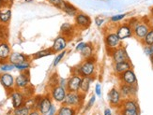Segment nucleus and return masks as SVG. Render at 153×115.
<instances>
[{"label": "nucleus", "mask_w": 153, "mask_h": 115, "mask_svg": "<svg viewBox=\"0 0 153 115\" xmlns=\"http://www.w3.org/2000/svg\"><path fill=\"white\" fill-rule=\"evenodd\" d=\"M96 69H97L96 58L95 56H93L88 59H84L83 62H81L78 66H74L71 69V72L72 74L81 76L82 78L95 77Z\"/></svg>", "instance_id": "obj_1"}, {"label": "nucleus", "mask_w": 153, "mask_h": 115, "mask_svg": "<svg viewBox=\"0 0 153 115\" xmlns=\"http://www.w3.org/2000/svg\"><path fill=\"white\" fill-rule=\"evenodd\" d=\"M85 96L86 94H85L81 92H68L62 105L76 108V109L79 111L84 106Z\"/></svg>", "instance_id": "obj_2"}, {"label": "nucleus", "mask_w": 153, "mask_h": 115, "mask_svg": "<svg viewBox=\"0 0 153 115\" xmlns=\"http://www.w3.org/2000/svg\"><path fill=\"white\" fill-rule=\"evenodd\" d=\"M104 44H105V48L106 51H107L108 55L110 56L111 52L117 49L118 47L122 46V41L117 37V35L116 34V32L114 31H108L105 33L104 35Z\"/></svg>", "instance_id": "obj_3"}, {"label": "nucleus", "mask_w": 153, "mask_h": 115, "mask_svg": "<svg viewBox=\"0 0 153 115\" xmlns=\"http://www.w3.org/2000/svg\"><path fill=\"white\" fill-rule=\"evenodd\" d=\"M149 29H150V25L149 24V19L147 17L141 19L140 23L132 29V31H134V37H135L138 40L141 41L148 34Z\"/></svg>", "instance_id": "obj_4"}, {"label": "nucleus", "mask_w": 153, "mask_h": 115, "mask_svg": "<svg viewBox=\"0 0 153 115\" xmlns=\"http://www.w3.org/2000/svg\"><path fill=\"white\" fill-rule=\"evenodd\" d=\"M115 32L117 37L120 38L121 41L134 37V31H132V28L128 24V23L118 24L115 27Z\"/></svg>", "instance_id": "obj_5"}, {"label": "nucleus", "mask_w": 153, "mask_h": 115, "mask_svg": "<svg viewBox=\"0 0 153 115\" xmlns=\"http://www.w3.org/2000/svg\"><path fill=\"white\" fill-rule=\"evenodd\" d=\"M92 20L89 15L83 12H79L74 17V25L78 30H85L90 27Z\"/></svg>", "instance_id": "obj_6"}, {"label": "nucleus", "mask_w": 153, "mask_h": 115, "mask_svg": "<svg viewBox=\"0 0 153 115\" xmlns=\"http://www.w3.org/2000/svg\"><path fill=\"white\" fill-rule=\"evenodd\" d=\"M9 96L10 97L13 109H17V108L24 106L25 104L26 99H27L25 97V94H24V92L22 90H18V89L12 90L9 94Z\"/></svg>", "instance_id": "obj_7"}, {"label": "nucleus", "mask_w": 153, "mask_h": 115, "mask_svg": "<svg viewBox=\"0 0 153 115\" xmlns=\"http://www.w3.org/2000/svg\"><path fill=\"white\" fill-rule=\"evenodd\" d=\"M67 93H68V91L65 87H62L61 85L58 84L54 87H51L50 96L54 101L62 104L63 101L66 98V96H67Z\"/></svg>", "instance_id": "obj_8"}, {"label": "nucleus", "mask_w": 153, "mask_h": 115, "mask_svg": "<svg viewBox=\"0 0 153 115\" xmlns=\"http://www.w3.org/2000/svg\"><path fill=\"white\" fill-rule=\"evenodd\" d=\"M0 84L5 88L8 94H10L15 89V78L9 72L0 73Z\"/></svg>", "instance_id": "obj_9"}, {"label": "nucleus", "mask_w": 153, "mask_h": 115, "mask_svg": "<svg viewBox=\"0 0 153 115\" xmlns=\"http://www.w3.org/2000/svg\"><path fill=\"white\" fill-rule=\"evenodd\" d=\"M108 101L113 108H117V109L120 108L123 101V97L118 88L113 87L108 92Z\"/></svg>", "instance_id": "obj_10"}, {"label": "nucleus", "mask_w": 153, "mask_h": 115, "mask_svg": "<svg viewBox=\"0 0 153 115\" xmlns=\"http://www.w3.org/2000/svg\"><path fill=\"white\" fill-rule=\"evenodd\" d=\"M110 57L112 58V61L114 64L130 60V56L128 55V52L124 46H120V47H118L117 49L113 51L110 55Z\"/></svg>", "instance_id": "obj_11"}, {"label": "nucleus", "mask_w": 153, "mask_h": 115, "mask_svg": "<svg viewBox=\"0 0 153 115\" xmlns=\"http://www.w3.org/2000/svg\"><path fill=\"white\" fill-rule=\"evenodd\" d=\"M30 86V75L29 70L21 72L15 78V89L24 90L25 88Z\"/></svg>", "instance_id": "obj_12"}, {"label": "nucleus", "mask_w": 153, "mask_h": 115, "mask_svg": "<svg viewBox=\"0 0 153 115\" xmlns=\"http://www.w3.org/2000/svg\"><path fill=\"white\" fill-rule=\"evenodd\" d=\"M123 99L135 98L137 94V85H129L125 83H120L118 87Z\"/></svg>", "instance_id": "obj_13"}, {"label": "nucleus", "mask_w": 153, "mask_h": 115, "mask_svg": "<svg viewBox=\"0 0 153 115\" xmlns=\"http://www.w3.org/2000/svg\"><path fill=\"white\" fill-rule=\"evenodd\" d=\"M82 77L75 74H71V76L68 79L67 82V89L68 92H80V88H81L82 83Z\"/></svg>", "instance_id": "obj_14"}, {"label": "nucleus", "mask_w": 153, "mask_h": 115, "mask_svg": "<svg viewBox=\"0 0 153 115\" xmlns=\"http://www.w3.org/2000/svg\"><path fill=\"white\" fill-rule=\"evenodd\" d=\"M118 79L121 83L129 84V85H137V78L134 70L132 69L123 72L120 75H118Z\"/></svg>", "instance_id": "obj_15"}, {"label": "nucleus", "mask_w": 153, "mask_h": 115, "mask_svg": "<svg viewBox=\"0 0 153 115\" xmlns=\"http://www.w3.org/2000/svg\"><path fill=\"white\" fill-rule=\"evenodd\" d=\"M52 100L53 99L50 96V94H44V96H41V98H39V104H38V111L42 114L47 113L53 106Z\"/></svg>", "instance_id": "obj_16"}, {"label": "nucleus", "mask_w": 153, "mask_h": 115, "mask_svg": "<svg viewBox=\"0 0 153 115\" xmlns=\"http://www.w3.org/2000/svg\"><path fill=\"white\" fill-rule=\"evenodd\" d=\"M68 42H69V39L67 38H65L62 35H59L55 38L54 42H53V45L50 47V48L55 53L60 52L66 50V48H67V46H68Z\"/></svg>", "instance_id": "obj_17"}, {"label": "nucleus", "mask_w": 153, "mask_h": 115, "mask_svg": "<svg viewBox=\"0 0 153 115\" xmlns=\"http://www.w3.org/2000/svg\"><path fill=\"white\" fill-rule=\"evenodd\" d=\"M77 28L74 25V24H70V23H64L60 26V35L67 38L68 39L74 38L76 35Z\"/></svg>", "instance_id": "obj_18"}, {"label": "nucleus", "mask_w": 153, "mask_h": 115, "mask_svg": "<svg viewBox=\"0 0 153 115\" xmlns=\"http://www.w3.org/2000/svg\"><path fill=\"white\" fill-rule=\"evenodd\" d=\"M131 69H132V64L131 62V60L123 61V62H119V63H115L114 66H113V71H114V73L117 76L120 75L123 72L127 71Z\"/></svg>", "instance_id": "obj_19"}, {"label": "nucleus", "mask_w": 153, "mask_h": 115, "mask_svg": "<svg viewBox=\"0 0 153 115\" xmlns=\"http://www.w3.org/2000/svg\"><path fill=\"white\" fill-rule=\"evenodd\" d=\"M12 15L11 7H0V24L8 25Z\"/></svg>", "instance_id": "obj_20"}, {"label": "nucleus", "mask_w": 153, "mask_h": 115, "mask_svg": "<svg viewBox=\"0 0 153 115\" xmlns=\"http://www.w3.org/2000/svg\"><path fill=\"white\" fill-rule=\"evenodd\" d=\"M9 62L11 63L13 66L17 64H21L26 61H30V56L25 55L22 52H11V55L9 57Z\"/></svg>", "instance_id": "obj_21"}, {"label": "nucleus", "mask_w": 153, "mask_h": 115, "mask_svg": "<svg viewBox=\"0 0 153 115\" xmlns=\"http://www.w3.org/2000/svg\"><path fill=\"white\" fill-rule=\"evenodd\" d=\"M119 109H124V110H130V111H140L138 102L135 98H127L123 99L122 104ZM118 109V110H119Z\"/></svg>", "instance_id": "obj_22"}, {"label": "nucleus", "mask_w": 153, "mask_h": 115, "mask_svg": "<svg viewBox=\"0 0 153 115\" xmlns=\"http://www.w3.org/2000/svg\"><path fill=\"white\" fill-rule=\"evenodd\" d=\"M61 10L65 13V14H67L70 17H75L80 12L79 10L76 8L74 5H72L69 1H66V0H65L63 5H62Z\"/></svg>", "instance_id": "obj_23"}, {"label": "nucleus", "mask_w": 153, "mask_h": 115, "mask_svg": "<svg viewBox=\"0 0 153 115\" xmlns=\"http://www.w3.org/2000/svg\"><path fill=\"white\" fill-rule=\"evenodd\" d=\"M11 55V50L7 40H0V59L7 61Z\"/></svg>", "instance_id": "obj_24"}, {"label": "nucleus", "mask_w": 153, "mask_h": 115, "mask_svg": "<svg viewBox=\"0 0 153 115\" xmlns=\"http://www.w3.org/2000/svg\"><path fill=\"white\" fill-rule=\"evenodd\" d=\"M94 52H95L94 45L91 42H88V43H85L84 48L80 51V55H81L83 59H88V58L95 56Z\"/></svg>", "instance_id": "obj_25"}, {"label": "nucleus", "mask_w": 153, "mask_h": 115, "mask_svg": "<svg viewBox=\"0 0 153 115\" xmlns=\"http://www.w3.org/2000/svg\"><path fill=\"white\" fill-rule=\"evenodd\" d=\"M78 110L76 108L62 105L56 111V115H76Z\"/></svg>", "instance_id": "obj_26"}, {"label": "nucleus", "mask_w": 153, "mask_h": 115, "mask_svg": "<svg viewBox=\"0 0 153 115\" xmlns=\"http://www.w3.org/2000/svg\"><path fill=\"white\" fill-rule=\"evenodd\" d=\"M95 77H85L82 79V83H81V88H80V92L86 94L88 93L90 89V85L92 82L94 80Z\"/></svg>", "instance_id": "obj_27"}, {"label": "nucleus", "mask_w": 153, "mask_h": 115, "mask_svg": "<svg viewBox=\"0 0 153 115\" xmlns=\"http://www.w3.org/2000/svg\"><path fill=\"white\" fill-rule=\"evenodd\" d=\"M54 53L55 52L52 51L51 48H47V49H43L42 51H39V52H35L34 55H31V58H32V60H39V59H42L43 57L54 55Z\"/></svg>", "instance_id": "obj_28"}, {"label": "nucleus", "mask_w": 153, "mask_h": 115, "mask_svg": "<svg viewBox=\"0 0 153 115\" xmlns=\"http://www.w3.org/2000/svg\"><path fill=\"white\" fill-rule=\"evenodd\" d=\"M31 110L27 106H22L20 108H17V109H14L12 111V115H29Z\"/></svg>", "instance_id": "obj_29"}, {"label": "nucleus", "mask_w": 153, "mask_h": 115, "mask_svg": "<svg viewBox=\"0 0 153 115\" xmlns=\"http://www.w3.org/2000/svg\"><path fill=\"white\" fill-rule=\"evenodd\" d=\"M141 43L144 45H152L153 44V28H150L146 37L141 40Z\"/></svg>", "instance_id": "obj_30"}, {"label": "nucleus", "mask_w": 153, "mask_h": 115, "mask_svg": "<svg viewBox=\"0 0 153 115\" xmlns=\"http://www.w3.org/2000/svg\"><path fill=\"white\" fill-rule=\"evenodd\" d=\"M127 13H120V14H115L110 17L109 21L111 22V24H118L119 22L123 21V20L127 17Z\"/></svg>", "instance_id": "obj_31"}, {"label": "nucleus", "mask_w": 153, "mask_h": 115, "mask_svg": "<svg viewBox=\"0 0 153 115\" xmlns=\"http://www.w3.org/2000/svg\"><path fill=\"white\" fill-rule=\"evenodd\" d=\"M67 52H68L67 50H64V51L57 53V55L56 56L54 61H53V67H56L58 66V64L61 62V61L63 60V58L66 56V55H67Z\"/></svg>", "instance_id": "obj_32"}, {"label": "nucleus", "mask_w": 153, "mask_h": 115, "mask_svg": "<svg viewBox=\"0 0 153 115\" xmlns=\"http://www.w3.org/2000/svg\"><path fill=\"white\" fill-rule=\"evenodd\" d=\"M14 67L16 69H18L19 71L24 72V71H28L31 67V62L30 61H26V62L21 63V64H17L14 65Z\"/></svg>", "instance_id": "obj_33"}, {"label": "nucleus", "mask_w": 153, "mask_h": 115, "mask_svg": "<svg viewBox=\"0 0 153 115\" xmlns=\"http://www.w3.org/2000/svg\"><path fill=\"white\" fill-rule=\"evenodd\" d=\"M14 69H15L14 66H13L10 62H4L2 64H0V72H1V73L10 72V71L13 70Z\"/></svg>", "instance_id": "obj_34"}, {"label": "nucleus", "mask_w": 153, "mask_h": 115, "mask_svg": "<svg viewBox=\"0 0 153 115\" xmlns=\"http://www.w3.org/2000/svg\"><path fill=\"white\" fill-rule=\"evenodd\" d=\"M9 37L8 25L0 24V40H7Z\"/></svg>", "instance_id": "obj_35"}, {"label": "nucleus", "mask_w": 153, "mask_h": 115, "mask_svg": "<svg viewBox=\"0 0 153 115\" xmlns=\"http://www.w3.org/2000/svg\"><path fill=\"white\" fill-rule=\"evenodd\" d=\"M95 102H96V94H92L91 97L89 98V100L88 101V103L85 106V110H84V113L88 111L91 108L95 105Z\"/></svg>", "instance_id": "obj_36"}, {"label": "nucleus", "mask_w": 153, "mask_h": 115, "mask_svg": "<svg viewBox=\"0 0 153 115\" xmlns=\"http://www.w3.org/2000/svg\"><path fill=\"white\" fill-rule=\"evenodd\" d=\"M95 24L97 25V27H99V28H101V27H102V26L105 24V23H106V20H105V18L102 16V15H97L96 17H95Z\"/></svg>", "instance_id": "obj_37"}, {"label": "nucleus", "mask_w": 153, "mask_h": 115, "mask_svg": "<svg viewBox=\"0 0 153 115\" xmlns=\"http://www.w3.org/2000/svg\"><path fill=\"white\" fill-rule=\"evenodd\" d=\"M119 113H120V115H140V111H130V110L119 109Z\"/></svg>", "instance_id": "obj_38"}, {"label": "nucleus", "mask_w": 153, "mask_h": 115, "mask_svg": "<svg viewBox=\"0 0 153 115\" xmlns=\"http://www.w3.org/2000/svg\"><path fill=\"white\" fill-rule=\"evenodd\" d=\"M143 51L147 56H149V57L152 56L153 55V44L152 45H144Z\"/></svg>", "instance_id": "obj_39"}, {"label": "nucleus", "mask_w": 153, "mask_h": 115, "mask_svg": "<svg viewBox=\"0 0 153 115\" xmlns=\"http://www.w3.org/2000/svg\"><path fill=\"white\" fill-rule=\"evenodd\" d=\"M140 21H141V19L140 18H138V17H131V19H129V21L127 22L128 23V24L131 26V27L134 29L135 26L140 23Z\"/></svg>", "instance_id": "obj_40"}, {"label": "nucleus", "mask_w": 153, "mask_h": 115, "mask_svg": "<svg viewBox=\"0 0 153 115\" xmlns=\"http://www.w3.org/2000/svg\"><path fill=\"white\" fill-rule=\"evenodd\" d=\"M47 1H48L51 5H53L54 7H56V9L61 10L62 5H63V3H64L65 0H47Z\"/></svg>", "instance_id": "obj_41"}, {"label": "nucleus", "mask_w": 153, "mask_h": 115, "mask_svg": "<svg viewBox=\"0 0 153 115\" xmlns=\"http://www.w3.org/2000/svg\"><path fill=\"white\" fill-rule=\"evenodd\" d=\"M14 0H0V7H11Z\"/></svg>", "instance_id": "obj_42"}, {"label": "nucleus", "mask_w": 153, "mask_h": 115, "mask_svg": "<svg viewBox=\"0 0 153 115\" xmlns=\"http://www.w3.org/2000/svg\"><path fill=\"white\" fill-rule=\"evenodd\" d=\"M102 85H101V83H96V85H95V94L96 96H98V97H101L102 96Z\"/></svg>", "instance_id": "obj_43"}, {"label": "nucleus", "mask_w": 153, "mask_h": 115, "mask_svg": "<svg viewBox=\"0 0 153 115\" xmlns=\"http://www.w3.org/2000/svg\"><path fill=\"white\" fill-rule=\"evenodd\" d=\"M56 108L55 105H53L52 108L50 109V111L47 112V113H45V114H42V115H56Z\"/></svg>", "instance_id": "obj_44"}, {"label": "nucleus", "mask_w": 153, "mask_h": 115, "mask_svg": "<svg viewBox=\"0 0 153 115\" xmlns=\"http://www.w3.org/2000/svg\"><path fill=\"white\" fill-rule=\"evenodd\" d=\"M67 82L68 80L67 79H63V78H59V80H58V84L61 85L62 87H67Z\"/></svg>", "instance_id": "obj_45"}, {"label": "nucleus", "mask_w": 153, "mask_h": 115, "mask_svg": "<svg viewBox=\"0 0 153 115\" xmlns=\"http://www.w3.org/2000/svg\"><path fill=\"white\" fill-rule=\"evenodd\" d=\"M85 42H83V41H81V42H79L76 46H75V51L76 52H80L81 51L84 47H85Z\"/></svg>", "instance_id": "obj_46"}, {"label": "nucleus", "mask_w": 153, "mask_h": 115, "mask_svg": "<svg viewBox=\"0 0 153 115\" xmlns=\"http://www.w3.org/2000/svg\"><path fill=\"white\" fill-rule=\"evenodd\" d=\"M149 19V24L150 25V28H153V14H150L149 17H148Z\"/></svg>", "instance_id": "obj_47"}, {"label": "nucleus", "mask_w": 153, "mask_h": 115, "mask_svg": "<svg viewBox=\"0 0 153 115\" xmlns=\"http://www.w3.org/2000/svg\"><path fill=\"white\" fill-rule=\"evenodd\" d=\"M29 115H42V113L39 112L38 110H32L29 113Z\"/></svg>", "instance_id": "obj_48"}, {"label": "nucleus", "mask_w": 153, "mask_h": 115, "mask_svg": "<svg viewBox=\"0 0 153 115\" xmlns=\"http://www.w3.org/2000/svg\"><path fill=\"white\" fill-rule=\"evenodd\" d=\"M103 114H104V115H113V114H112V111H111L110 109H108V108H107V109H105V110H104Z\"/></svg>", "instance_id": "obj_49"}, {"label": "nucleus", "mask_w": 153, "mask_h": 115, "mask_svg": "<svg viewBox=\"0 0 153 115\" xmlns=\"http://www.w3.org/2000/svg\"><path fill=\"white\" fill-rule=\"evenodd\" d=\"M149 59H150V63H151V66H152V67H153V55H152V56H150V57H149Z\"/></svg>", "instance_id": "obj_50"}, {"label": "nucleus", "mask_w": 153, "mask_h": 115, "mask_svg": "<svg viewBox=\"0 0 153 115\" xmlns=\"http://www.w3.org/2000/svg\"><path fill=\"white\" fill-rule=\"evenodd\" d=\"M150 14H153V8H151L150 10Z\"/></svg>", "instance_id": "obj_51"}]
</instances>
